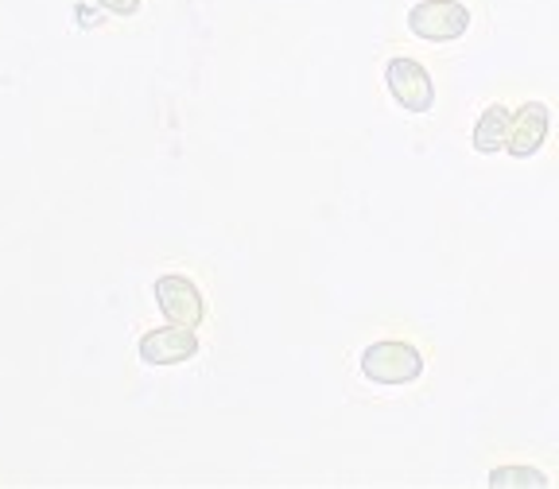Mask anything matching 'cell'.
I'll return each instance as SVG.
<instances>
[{
	"mask_svg": "<svg viewBox=\"0 0 559 489\" xmlns=\"http://www.w3.org/2000/svg\"><path fill=\"white\" fill-rule=\"evenodd\" d=\"M361 373H366V381L384 384V389H401V384L419 381L424 358H419V349L412 346V342L384 338V342L366 346V354H361Z\"/></svg>",
	"mask_w": 559,
	"mask_h": 489,
	"instance_id": "cell-1",
	"label": "cell"
},
{
	"mask_svg": "<svg viewBox=\"0 0 559 489\" xmlns=\"http://www.w3.org/2000/svg\"><path fill=\"white\" fill-rule=\"evenodd\" d=\"M471 27V9L459 0H419L408 12V32L424 44H454Z\"/></svg>",
	"mask_w": 559,
	"mask_h": 489,
	"instance_id": "cell-2",
	"label": "cell"
},
{
	"mask_svg": "<svg viewBox=\"0 0 559 489\" xmlns=\"http://www.w3.org/2000/svg\"><path fill=\"white\" fill-rule=\"evenodd\" d=\"M384 82H389V94L401 109L408 114H428L436 109V82H431L428 67L416 59H393L384 67Z\"/></svg>",
	"mask_w": 559,
	"mask_h": 489,
	"instance_id": "cell-3",
	"label": "cell"
},
{
	"mask_svg": "<svg viewBox=\"0 0 559 489\" xmlns=\"http://www.w3.org/2000/svg\"><path fill=\"white\" fill-rule=\"evenodd\" d=\"M152 296H156V307L164 311V319L175 326H191L194 331L206 319V299L187 276H159Z\"/></svg>",
	"mask_w": 559,
	"mask_h": 489,
	"instance_id": "cell-4",
	"label": "cell"
},
{
	"mask_svg": "<svg viewBox=\"0 0 559 489\" xmlns=\"http://www.w3.org/2000/svg\"><path fill=\"white\" fill-rule=\"evenodd\" d=\"M199 354V338L191 326H159L140 338V358L148 366H183Z\"/></svg>",
	"mask_w": 559,
	"mask_h": 489,
	"instance_id": "cell-5",
	"label": "cell"
},
{
	"mask_svg": "<svg viewBox=\"0 0 559 489\" xmlns=\"http://www.w3.org/2000/svg\"><path fill=\"white\" fill-rule=\"evenodd\" d=\"M548 124L551 114L544 102H524L521 109L513 114V124H509V144L506 152L513 159H528L544 148V140H548Z\"/></svg>",
	"mask_w": 559,
	"mask_h": 489,
	"instance_id": "cell-6",
	"label": "cell"
},
{
	"mask_svg": "<svg viewBox=\"0 0 559 489\" xmlns=\"http://www.w3.org/2000/svg\"><path fill=\"white\" fill-rule=\"evenodd\" d=\"M509 124H513V114H509L506 105H486L474 124V152L481 156H493V152H506L509 144Z\"/></svg>",
	"mask_w": 559,
	"mask_h": 489,
	"instance_id": "cell-7",
	"label": "cell"
},
{
	"mask_svg": "<svg viewBox=\"0 0 559 489\" xmlns=\"http://www.w3.org/2000/svg\"><path fill=\"white\" fill-rule=\"evenodd\" d=\"M489 486L493 489H513V486L544 489V486H551V481H548V474L533 470V466H493V470H489Z\"/></svg>",
	"mask_w": 559,
	"mask_h": 489,
	"instance_id": "cell-8",
	"label": "cell"
},
{
	"mask_svg": "<svg viewBox=\"0 0 559 489\" xmlns=\"http://www.w3.org/2000/svg\"><path fill=\"white\" fill-rule=\"evenodd\" d=\"M102 9H109L114 16H132V12L140 9V0H97Z\"/></svg>",
	"mask_w": 559,
	"mask_h": 489,
	"instance_id": "cell-9",
	"label": "cell"
}]
</instances>
